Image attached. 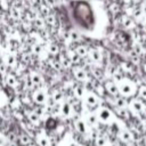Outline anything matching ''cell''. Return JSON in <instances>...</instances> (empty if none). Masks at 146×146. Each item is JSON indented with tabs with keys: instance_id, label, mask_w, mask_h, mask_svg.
Returning <instances> with one entry per match:
<instances>
[{
	"instance_id": "6",
	"label": "cell",
	"mask_w": 146,
	"mask_h": 146,
	"mask_svg": "<svg viewBox=\"0 0 146 146\" xmlns=\"http://www.w3.org/2000/svg\"><path fill=\"white\" fill-rule=\"evenodd\" d=\"M72 74H73L74 79L76 81H79V82H88L89 81L88 72L80 65L72 66Z\"/></svg>"
},
{
	"instance_id": "18",
	"label": "cell",
	"mask_w": 146,
	"mask_h": 146,
	"mask_svg": "<svg viewBox=\"0 0 146 146\" xmlns=\"http://www.w3.org/2000/svg\"><path fill=\"white\" fill-rule=\"evenodd\" d=\"M65 55L67 56V58L71 60V63H72V64L78 65V64H80V63H81V60H82V59H81V57L75 52V50H74V49H70V50H67Z\"/></svg>"
},
{
	"instance_id": "27",
	"label": "cell",
	"mask_w": 146,
	"mask_h": 146,
	"mask_svg": "<svg viewBox=\"0 0 146 146\" xmlns=\"http://www.w3.org/2000/svg\"><path fill=\"white\" fill-rule=\"evenodd\" d=\"M81 33L80 32H78L76 30H71L70 31V33H68V38H70V40L71 41H73V42H76V41H79L80 39H81Z\"/></svg>"
},
{
	"instance_id": "15",
	"label": "cell",
	"mask_w": 146,
	"mask_h": 146,
	"mask_svg": "<svg viewBox=\"0 0 146 146\" xmlns=\"http://www.w3.org/2000/svg\"><path fill=\"white\" fill-rule=\"evenodd\" d=\"M26 116H27V121H29V123H31V124H33V125H40V123H41V117L33 111V110H31V111H29L27 112V114H26Z\"/></svg>"
},
{
	"instance_id": "11",
	"label": "cell",
	"mask_w": 146,
	"mask_h": 146,
	"mask_svg": "<svg viewBox=\"0 0 146 146\" xmlns=\"http://www.w3.org/2000/svg\"><path fill=\"white\" fill-rule=\"evenodd\" d=\"M74 128L76 130V132L84 135L88 132V124L86 123V121L82 117H78L74 120Z\"/></svg>"
},
{
	"instance_id": "31",
	"label": "cell",
	"mask_w": 146,
	"mask_h": 146,
	"mask_svg": "<svg viewBox=\"0 0 146 146\" xmlns=\"http://www.w3.org/2000/svg\"><path fill=\"white\" fill-rule=\"evenodd\" d=\"M21 104H22V102H21V99H19L18 97H15V98L10 102V106H11V108H14V110H18V108L21 107Z\"/></svg>"
},
{
	"instance_id": "5",
	"label": "cell",
	"mask_w": 146,
	"mask_h": 146,
	"mask_svg": "<svg viewBox=\"0 0 146 146\" xmlns=\"http://www.w3.org/2000/svg\"><path fill=\"white\" fill-rule=\"evenodd\" d=\"M117 88H119V94H121L124 97L131 96L135 92V86L130 81H127V80H120Z\"/></svg>"
},
{
	"instance_id": "40",
	"label": "cell",
	"mask_w": 146,
	"mask_h": 146,
	"mask_svg": "<svg viewBox=\"0 0 146 146\" xmlns=\"http://www.w3.org/2000/svg\"><path fill=\"white\" fill-rule=\"evenodd\" d=\"M139 95H140L141 98L146 99V87H141V88L139 89Z\"/></svg>"
},
{
	"instance_id": "13",
	"label": "cell",
	"mask_w": 146,
	"mask_h": 146,
	"mask_svg": "<svg viewBox=\"0 0 146 146\" xmlns=\"http://www.w3.org/2000/svg\"><path fill=\"white\" fill-rule=\"evenodd\" d=\"M3 79H5V82H6V84H7L8 87H10V88H13V89H17V88H18L19 82H18L17 78H16L13 73H9V72H8Z\"/></svg>"
},
{
	"instance_id": "28",
	"label": "cell",
	"mask_w": 146,
	"mask_h": 146,
	"mask_svg": "<svg viewBox=\"0 0 146 146\" xmlns=\"http://www.w3.org/2000/svg\"><path fill=\"white\" fill-rule=\"evenodd\" d=\"M96 145L97 146H108V140L104 136H98L96 138Z\"/></svg>"
},
{
	"instance_id": "39",
	"label": "cell",
	"mask_w": 146,
	"mask_h": 146,
	"mask_svg": "<svg viewBox=\"0 0 146 146\" xmlns=\"http://www.w3.org/2000/svg\"><path fill=\"white\" fill-rule=\"evenodd\" d=\"M21 99V102L22 103H24V104H30L31 103V100H32V98H30L29 96H26V95H24L22 98H19Z\"/></svg>"
},
{
	"instance_id": "12",
	"label": "cell",
	"mask_w": 146,
	"mask_h": 146,
	"mask_svg": "<svg viewBox=\"0 0 146 146\" xmlns=\"http://www.w3.org/2000/svg\"><path fill=\"white\" fill-rule=\"evenodd\" d=\"M88 57H89V60L94 64H99L102 62V58H103V55L102 52L98 50V49H89L88 51Z\"/></svg>"
},
{
	"instance_id": "8",
	"label": "cell",
	"mask_w": 146,
	"mask_h": 146,
	"mask_svg": "<svg viewBox=\"0 0 146 146\" xmlns=\"http://www.w3.org/2000/svg\"><path fill=\"white\" fill-rule=\"evenodd\" d=\"M29 79H30V82H31V84L33 87H35V88L43 87L44 79H43L42 74L39 73L38 71H31L30 74H29Z\"/></svg>"
},
{
	"instance_id": "24",
	"label": "cell",
	"mask_w": 146,
	"mask_h": 146,
	"mask_svg": "<svg viewBox=\"0 0 146 146\" xmlns=\"http://www.w3.org/2000/svg\"><path fill=\"white\" fill-rule=\"evenodd\" d=\"M75 52L81 57V59H83V58H86V57H88V51H89V49L87 48V46H83V44H80V46H78L75 49Z\"/></svg>"
},
{
	"instance_id": "19",
	"label": "cell",
	"mask_w": 146,
	"mask_h": 146,
	"mask_svg": "<svg viewBox=\"0 0 146 146\" xmlns=\"http://www.w3.org/2000/svg\"><path fill=\"white\" fill-rule=\"evenodd\" d=\"M84 121H86V123L88 124V125H90V127H96L97 124H98V119H97V116H96V114L95 113H91V112H88L87 114H86V116H84V119H83Z\"/></svg>"
},
{
	"instance_id": "26",
	"label": "cell",
	"mask_w": 146,
	"mask_h": 146,
	"mask_svg": "<svg viewBox=\"0 0 146 146\" xmlns=\"http://www.w3.org/2000/svg\"><path fill=\"white\" fill-rule=\"evenodd\" d=\"M130 107H131L132 111H135V112H137V113H139V112H141V111L144 110L143 103H141L140 100H137V99H135V100H132V102L130 103Z\"/></svg>"
},
{
	"instance_id": "32",
	"label": "cell",
	"mask_w": 146,
	"mask_h": 146,
	"mask_svg": "<svg viewBox=\"0 0 146 146\" xmlns=\"http://www.w3.org/2000/svg\"><path fill=\"white\" fill-rule=\"evenodd\" d=\"M34 24L36 25V27H39V29H44V25H46V22H44V19L43 18H41V17H35V19H34Z\"/></svg>"
},
{
	"instance_id": "16",
	"label": "cell",
	"mask_w": 146,
	"mask_h": 146,
	"mask_svg": "<svg viewBox=\"0 0 146 146\" xmlns=\"http://www.w3.org/2000/svg\"><path fill=\"white\" fill-rule=\"evenodd\" d=\"M104 88H105V90H106L110 95H112V96H114V97L119 95V88H117V84H116L114 81H107V82L105 83Z\"/></svg>"
},
{
	"instance_id": "34",
	"label": "cell",
	"mask_w": 146,
	"mask_h": 146,
	"mask_svg": "<svg viewBox=\"0 0 146 146\" xmlns=\"http://www.w3.org/2000/svg\"><path fill=\"white\" fill-rule=\"evenodd\" d=\"M40 11L42 14V16L46 18L48 15H50V10H49V7L48 6H41L40 7Z\"/></svg>"
},
{
	"instance_id": "7",
	"label": "cell",
	"mask_w": 146,
	"mask_h": 146,
	"mask_svg": "<svg viewBox=\"0 0 146 146\" xmlns=\"http://www.w3.org/2000/svg\"><path fill=\"white\" fill-rule=\"evenodd\" d=\"M1 58H2V63L7 66V67H15L17 65V59L14 52H11L10 50H5L1 54Z\"/></svg>"
},
{
	"instance_id": "14",
	"label": "cell",
	"mask_w": 146,
	"mask_h": 146,
	"mask_svg": "<svg viewBox=\"0 0 146 146\" xmlns=\"http://www.w3.org/2000/svg\"><path fill=\"white\" fill-rule=\"evenodd\" d=\"M35 143L38 146H51V140L43 132H38L35 135Z\"/></svg>"
},
{
	"instance_id": "35",
	"label": "cell",
	"mask_w": 146,
	"mask_h": 146,
	"mask_svg": "<svg viewBox=\"0 0 146 146\" xmlns=\"http://www.w3.org/2000/svg\"><path fill=\"white\" fill-rule=\"evenodd\" d=\"M51 65H52V67H54L55 70H57V71H60V70L63 68V66L60 65V63H59L58 60H56V59L51 60Z\"/></svg>"
},
{
	"instance_id": "23",
	"label": "cell",
	"mask_w": 146,
	"mask_h": 146,
	"mask_svg": "<svg viewBox=\"0 0 146 146\" xmlns=\"http://www.w3.org/2000/svg\"><path fill=\"white\" fill-rule=\"evenodd\" d=\"M119 137H120V139L122 141H125V143L132 140V133L127 129H121L119 131Z\"/></svg>"
},
{
	"instance_id": "17",
	"label": "cell",
	"mask_w": 146,
	"mask_h": 146,
	"mask_svg": "<svg viewBox=\"0 0 146 146\" xmlns=\"http://www.w3.org/2000/svg\"><path fill=\"white\" fill-rule=\"evenodd\" d=\"M44 49H46L47 54H49L51 56H57V55L60 54V49H59V47L55 42H47Z\"/></svg>"
},
{
	"instance_id": "30",
	"label": "cell",
	"mask_w": 146,
	"mask_h": 146,
	"mask_svg": "<svg viewBox=\"0 0 146 146\" xmlns=\"http://www.w3.org/2000/svg\"><path fill=\"white\" fill-rule=\"evenodd\" d=\"M44 22H46V24H48V25H50V26H54V25H56V17H55V15H48L46 18H44Z\"/></svg>"
},
{
	"instance_id": "9",
	"label": "cell",
	"mask_w": 146,
	"mask_h": 146,
	"mask_svg": "<svg viewBox=\"0 0 146 146\" xmlns=\"http://www.w3.org/2000/svg\"><path fill=\"white\" fill-rule=\"evenodd\" d=\"M74 114V108L73 106L67 103L66 100H64L62 104H60V115L65 119H71Z\"/></svg>"
},
{
	"instance_id": "20",
	"label": "cell",
	"mask_w": 146,
	"mask_h": 146,
	"mask_svg": "<svg viewBox=\"0 0 146 146\" xmlns=\"http://www.w3.org/2000/svg\"><path fill=\"white\" fill-rule=\"evenodd\" d=\"M51 100L54 104H62L65 98H64V94L60 91V90H54L52 94H51Z\"/></svg>"
},
{
	"instance_id": "33",
	"label": "cell",
	"mask_w": 146,
	"mask_h": 146,
	"mask_svg": "<svg viewBox=\"0 0 146 146\" xmlns=\"http://www.w3.org/2000/svg\"><path fill=\"white\" fill-rule=\"evenodd\" d=\"M7 103H8V98H7L6 94H5L2 90H0V107L6 106Z\"/></svg>"
},
{
	"instance_id": "1",
	"label": "cell",
	"mask_w": 146,
	"mask_h": 146,
	"mask_svg": "<svg viewBox=\"0 0 146 146\" xmlns=\"http://www.w3.org/2000/svg\"><path fill=\"white\" fill-rule=\"evenodd\" d=\"M68 15L74 30L91 36L96 33L99 24L98 8L91 0H70Z\"/></svg>"
},
{
	"instance_id": "29",
	"label": "cell",
	"mask_w": 146,
	"mask_h": 146,
	"mask_svg": "<svg viewBox=\"0 0 146 146\" xmlns=\"http://www.w3.org/2000/svg\"><path fill=\"white\" fill-rule=\"evenodd\" d=\"M9 14H10V17L14 18V19H19V17H21L19 10H18L17 8H15V7H11V8H10Z\"/></svg>"
},
{
	"instance_id": "3",
	"label": "cell",
	"mask_w": 146,
	"mask_h": 146,
	"mask_svg": "<svg viewBox=\"0 0 146 146\" xmlns=\"http://www.w3.org/2000/svg\"><path fill=\"white\" fill-rule=\"evenodd\" d=\"M97 119L99 122L102 123H105V124H112L113 121H114V115H113V112L105 107V106H99L98 108H96V112H95Z\"/></svg>"
},
{
	"instance_id": "21",
	"label": "cell",
	"mask_w": 146,
	"mask_h": 146,
	"mask_svg": "<svg viewBox=\"0 0 146 146\" xmlns=\"http://www.w3.org/2000/svg\"><path fill=\"white\" fill-rule=\"evenodd\" d=\"M17 140H18V144L24 145V146L32 145V138L27 133H21V135H18L17 136Z\"/></svg>"
},
{
	"instance_id": "43",
	"label": "cell",
	"mask_w": 146,
	"mask_h": 146,
	"mask_svg": "<svg viewBox=\"0 0 146 146\" xmlns=\"http://www.w3.org/2000/svg\"><path fill=\"white\" fill-rule=\"evenodd\" d=\"M30 146H36V145H33V144H32V145H30Z\"/></svg>"
},
{
	"instance_id": "41",
	"label": "cell",
	"mask_w": 146,
	"mask_h": 146,
	"mask_svg": "<svg viewBox=\"0 0 146 146\" xmlns=\"http://www.w3.org/2000/svg\"><path fill=\"white\" fill-rule=\"evenodd\" d=\"M6 144H7V139L0 135V146H6Z\"/></svg>"
},
{
	"instance_id": "22",
	"label": "cell",
	"mask_w": 146,
	"mask_h": 146,
	"mask_svg": "<svg viewBox=\"0 0 146 146\" xmlns=\"http://www.w3.org/2000/svg\"><path fill=\"white\" fill-rule=\"evenodd\" d=\"M31 51L34 55L40 56V55H42V54L46 52V49H44V47H43V44L41 42H38V43H34V44L31 46Z\"/></svg>"
},
{
	"instance_id": "36",
	"label": "cell",
	"mask_w": 146,
	"mask_h": 146,
	"mask_svg": "<svg viewBox=\"0 0 146 146\" xmlns=\"http://www.w3.org/2000/svg\"><path fill=\"white\" fill-rule=\"evenodd\" d=\"M116 113H117V115L121 116V117H125V116H127V111H125V108H117V107H116Z\"/></svg>"
},
{
	"instance_id": "37",
	"label": "cell",
	"mask_w": 146,
	"mask_h": 146,
	"mask_svg": "<svg viewBox=\"0 0 146 146\" xmlns=\"http://www.w3.org/2000/svg\"><path fill=\"white\" fill-rule=\"evenodd\" d=\"M0 73L3 75V78H5L6 74L8 73V72H7V66H6L3 63H0Z\"/></svg>"
},
{
	"instance_id": "38",
	"label": "cell",
	"mask_w": 146,
	"mask_h": 146,
	"mask_svg": "<svg viewBox=\"0 0 146 146\" xmlns=\"http://www.w3.org/2000/svg\"><path fill=\"white\" fill-rule=\"evenodd\" d=\"M122 22H123V25H124L125 27H130V26L132 25V22H131V19H130V18H128V17H124Z\"/></svg>"
},
{
	"instance_id": "10",
	"label": "cell",
	"mask_w": 146,
	"mask_h": 146,
	"mask_svg": "<svg viewBox=\"0 0 146 146\" xmlns=\"http://www.w3.org/2000/svg\"><path fill=\"white\" fill-rule=\"evenodd\" d=\"M88 90L86 89V87L83 84H75L73 88H72V94H73V97L78 100H83L84 96H86V92Z\"/></svg>"
},
{
	"instance_id": "4",
	"label": "cell",
	"mask_w": 146,
	"mask_h": 146,
	"mask_svg": "<svg viewBox=\"0 0 146 146\" xmlns=\"http://www.w3.org/2000/svg\"><path fill=\"white\" fill-rule=\"evenodd\" d=\"M83 103L90 108H98L100 106V98L96 92L88 90L83 98Z\"/></svg>"
},
{
	"instance_id": "42",
	"label": "cell",
	"mask_w": 146,
	"mask_h": 146,
	"mask_svg": "<svg viewBox=\"0 0 146 146\" xmlns=\"http://www.w3.org/2000/svg\"><path fill=\"white\" fill-rule=\"evenodd\" d=\"M6 146H18L17 141H7Z\"/></svg>"
},
{
	"instance_id": "25",
	"label": "cell",
	"mask_w": 146,
	"mask_h": 146,
	"mask_svg": "<svg viewBox=\"0 0 146 146\" xmlns=\"http://www.w3.org/2000/svg\"><path fill=\"white\" fill-rule=\"evenodd\" d=\"M58 62L60 63V65L64 67V68H70V67H72V63H71V60L67 58V56L66 55H59V59H58Z\"/></svg>"
},
{
	"instance_id": "2",
	"label": "cell",
	"mask_w": 146,
	"mask_h": 146,
	"mask_svg": "<svg viewBox=\"0 0 146 146\" xmlns=\"http://www.w3.org/2000/svg\"><path fill=\"white\" fill-rule=\"evenodd\" d=\"M31 98H32V102L35 103L38 106H46L48 104L49 95L44 87H40V88H35L33 90Z\"/></svg>"
}]
</instances>
